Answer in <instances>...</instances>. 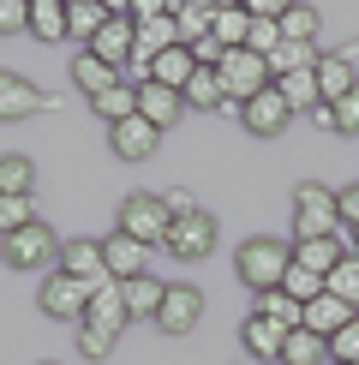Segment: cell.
Segmentation results:
<instances>
[{
    "mask_svg": "<svg viewBox=\"0 0 359 365\" xmlns=\"http://www.w3.org/2000/svg\"><path fill=\"white\" fill-rule=\"evenodd\" d=\"M234 269H239V282L251 287V294H269V287H281L288 282V269H293V246H281V240H239V252H234Z\"/></svg>",
    "mask_w": 359,
    "mask_h": 365,
    "instance_id": "cell-1",
    "label": "cell"
},
{
    "mask_svg": "<svg viewBox=\"0 0 359 365\" xmlns=\"http://www.w3.org/2000/svg\"><path fill=\"white\" fill-rule=\"evenodd\" d=\"M341 227V204L323 180H299L293 186V234L299 240H329Z\"/></svg>",
    "mask_w": 359,
    "mask_h": 365,
    "instance_id": "cell-2",
    "label": "cell"
},
{
    "mask_svg": "<svg viewBox=\"0 0 359 365\" xmlns=\"http://www.w3.org/2000/svg\"><path fill=\"white\" fill-rule=\"evenodd\" d=\"M168 210H162V197L156 192H132V197H120V234L126 240H138V246H168Z\"/></svg>",
    "mask_w": 359,
    "mask_h": 365,
    "instance_id": "cell-3",
    "label": "cell"
},
{
    "mask_svg": "<svg viewBox=\"0 0 359 365\" xmlns=\"http://www.w3.org/2000/svg\"><path fill=\"white\" fill-rule=\"evenodd\" d=\"M0 257H6V269H48V264H60V240L48 222H30L0 240Z\"/></svg>",
    "mask_w": 359,
    "mask_h": 365,
    "instance_id": "cell-4",
    "label": "cell"
},
{
    "mask_svg": "<svg viewBox=\"0 0 359 365\" xmlns=\"http://www.w3.org/2000/svg\"><path fill=\"white\" fill-rule=\"evenodd\" d=\"M216 72H222V90H228L234 108H246L251 96H264V90H269V66H264V60L251 54V48H234Z\"/></svg>",
    "mask_w": 359,
    "mask_h": 365,
    "instance_id": "cell-5",
    "label": "cell"
},
{
    "mask_svg": "<svg viewBox=\"0 0 359 365\" xmlns=\"http://www.w3.org/2000/svg\"><path fill=\"white\" fill-rule=\"evenodd\" d=\"M84 54H96L102 66H114V72H120V66H132V54H138V24H132V12H126V6H114V19L102 24L96 36H90V48H84Z\"/></svg>",
    "mask_w": 359,
    "mask_h": 365,
    "instance_id": "cell-6",
    "label": "cell"
},
{
    "mask_svg": "<svg viewBox=\"0 0 359 365\" xmlns=\"http://www.w3.org/2000/svg\"><path fill=\"white\" fill-rule=\"evenodd\" d=\"M36 306L48 312V317H60V324H84V317H90V287H78L72 276L48 269V276H42V294H36Z\"/></svg>",
    "mask_w": 359,
    "mask_h": 365,
    "instance_id": "cell-7",
    "label": "cell"
},
{
    "mask_svg": "<svg viewBox=\"0 0 359 365\" xmlns=\"http://www.w3.org/2000/svg\"><path fill=\"white\" fill-rule=\"evenodd\" d=\"M60 276H72L78 287H108L114 276H108V257H102V240H66L60 246Z\"/></svg>",
    "mask_w": 359,
    "mask_h": 365,
    "instance_id": "cell-8",
    "label": "cell"
},
{
    "mask_svg": "<svg viewBox=\"0 0 359 365\" xmlns=\"http://www.w3.org/2000/svg\"><path fill=\"white\" fill-rule=\"evenodd\" d=\"M168 252H174V257H186V264L209 257V252H216V216H209V210H198V216L174 222V227H168Z\"/></svg>",
    "mask_w": 359,
    "mask_h": 365,
    "instance_id": "cell-9",
    "label": "cell"
},
{
    "mask_svg": "<svg viewBox=\"0 0 359 365\" xmlns=\"http://www.w3.org/2000/svg\"><path fill=\"white\" fill-rule=\"evenodd\" d=\"M288 120H293V108H288V96H281L276 84H269L264 96H251L246 108H239V126H246L251 138H276V132L288 126Z\"/></svg>",
    "mask_w": 359,
    "mask_h": 365,
    "instance_id": "cell-10",
    "label": "cell"
},
{
    "mask_svg": "<svg viewBox=\"0 0 359 365\" xmlns=\"http://www.w3.org/2000/svg\"><path fill=\"white\" fill-rule=\"evenodd\" d=\"M156 144H162V132L150 126L144 114H132V120H120V126H108V150L120 162H150L156 156Z\"/></svg>",
    "mask_w": 359,
    "mask_h": 365,
    "instance_id": "cell-11",
    "label": "cell"
},
{
    "mask_svg": "<svg viewBox=\"0 0 359 365\" xmlns=\"http://www.w3.org/2000/svg\"><path fill=\"white\" fill-rule=\"evenodd\" d=\"M198 317H204L198 287H168V299H162V312H156V329L162 336H186V329H198Z\"/></svg>",
    "mask_w": 359,
    "mask_h": 365,
    "instance_id": "cell-12",
    "label": "cell"
},
{
    "mask_svg": "<svg viewBox=\"0 0 359 365\" xmlns=\"http://www.w3.org/2000/svg\"><path fill=\"white\" fill-rule=\"evenodd\" d=\"M102 257H108V276H114V282L150 276V246H138V240H126L120 227H114L108 240H102Z\"/></svg>",
    "mask_w": 359,
    "mask_h": 365,
    "instance_id": "cell-13",
    "label": "cell"
},
{
    "mask_svg": "<svg viewBox=\"0 0 359 365\" xmlns=\"http://www.w3.org/2000/svg\"><path fill=\"white\" fill-rule=\"evenodd\" d=\"M36 108H48V96H42L24 72H0V120H24Z\"/></svg>",
    "mask_w": 359,
    "mask_h": 365,
    "instance_id": "cell-14",
    "label": "cell"
},
{
    "mask_svg": "<svg viewBox=\"0 0 359 365\" xmlns=\"http://www.w3.org/2000/svg\"><path fill=\"white\" fill-rule=\"evenodd\" d=\"M353 90H359L353 60H348V54H323V60H318V96H323V108H335V102L353 96Z\"/></svg>",
    "mask_w": 359,
    "mask_h": 365,
    "instance_id": "cell-15",
    "label": "cell"
},
{
    "mask_svg": "<svg viewBox=\"0 0 359 365\" xmlns=\"http://www.w3.org/2000/svg\"><path fill=\"white\" fill-rule=\"evenodd\" d=\"M84 324H96V329H108V336H120V329L132 324V312H126V287L108 282V287H96L90 294V317Z\"/></svg>",
    "mask_w": 359,
    "mask_h": 365,
    "instance_id": "cell-16",
    "label": "cell"
},
{
    "mask_svg": "<svg viewBox=\"0 0 359 365\" xmlns=\"http://www.w3.org/2000/svg\"><path fill=\"white\" fill-rule=\"evenodd\" d=\"M239 341H246V354L251 359H276L281 365V347H288V329H276V324H269V317H258V312H251L246 317V324H239Z\"/></svg>",
    "mask_w": 359,
    "mask_h": 365,
    "instance_id": "cell-17",
    "label": "cell"
},
{
    "mask_svg": "<svg viewBox=\"0 0 359 365\" xmlns=\"http://www.w3.org/2000/svg\"><path fill=\"white\" fill-rule=\"evenodd\" d=\"M138 114L162 132V126H174V120L186 114V102H180V90H168V84H138Z\"/></svg>",
    "mask_w": 359,
    "mask_h": 365,
    "instance_id": "cell-18",
    "label": "cell"
},
{
    "mask_svg": "<svg viewBox=\"0 0 359 365\" xmlns=\"http://www.w3.org/2000/svg\"><path fill=\"white\" fill-rule=\"evenodd\" d=\"M108 19H114V0H66V36H78L84 48Z\"/></svg>",
    "mask_w": 359,
    "mask_h": 365,
    "instance_id": "cell-19",
    "label": "cell"
},
{
    "mask_svg": "<svg viewBox=\"0 0 359 365\" xmlns=\"http://www.w3.org/2000/svg\"><path fill=\"white\" fill-rule=\"evenodd\" d=\"M353 317H359L353 306H341V299L323 294V299H311V306H306V329H311V336H323V341H335L341 329L353 324Z\"/></svg>",
    "mask_w": 359,
    "mask_h": 365,
    "instance_id": "cell-20",
    "label": "cell"
},
{
    "mask_svg": "<svg viewBox=\"0 0 359 365\" xmlns=\"http://www.w3.org/2000/svg\"><path fill=\"white\" fill-rule=\"evenodd\" d=\"M341 257H348V252H341L335 234H329V240H293V264L311 269V276H323V282H329V269H335Z\"/></svg>",
    "mask_w": 359,
    "mask_h": 365,
    "instance_id": "cell-21",
    "label": "cell"
},
{
    "mask_svg": "<svg viewBox=\"0 0 359 365\" xmlns=\"http://www.w3.org/2000/svg\"><path fill=\"white\" fill-rule=\"evenodd\" d=\"M209 36L222 42V48H246V36H251V6H234V0H216V30Z\"/></svg>",
    "mask_w": 359,
    "mask_h": 365,
    "instance_id": "cell-22",
    "label": "cell"
},
{
    "mask_svg": "<svg viewBox=\"0 0 359 365\" xmlns=\"http://www.w3.org/2000/svg\"><path fill=\"white\" fill-rule=\"evenodd\" d=\"M180 102H186V108H198V114H216L222 102H228V90H222V72L198 66V72H192V84L180 90Z\"/></svg>",
    "mask_w": 359,
    "mask_h": 365,
    "instance_id": "cell-23",
    "label": "cell"
},
{
    "mask_svg": "<svg viewBox=\"0 0 359 365\" xmlns=\"http://www.w3.org/2000/svg\"><path fill=\"white\" fill-rule=\"evenodd\" d=\"M66 78L78 84V90H84L90 102H96L102 90H114V84H120V72H114V66H102L96 54H72V72H66Z\"/></svg>",
    "mask_w": 359,
    "mask_h": 365,
    "instance_id": "cell-24",
    "label": "cell"
},
{
    "mask_svg": "<svg viewBox=\"0 0 359 365\" xmlns=\"http://www.w3.org/2000/svg\"><path fill=\"white\" fill-rule=\"evenodd\" d=\"M192 72H198V60H192V48L180 42V48L168 54H156V66H150V84H168V90H186L192 84Z\"/></svg>",
    "mask_w": 359,
    "mask_h": 365,
    "instance_id": "cell-25",
    "label": "cell"
},
{
    "mask_svg": "<svg viewBox=\"0 0 359 365\" xmlns=\"http://www.w3.org/2000/svg\"><path fill=\"white\" fill-rule=\"evenodd\" d=\"M258 317H269L276 329H306V306H299L293 294H281V287H269V294H258Z\"/></svg>",
    "mask_w": 359,
    "mask_h": 365,
    "instance_id": "cell-26",
    "label": "cell"
},
{
    "mask_svg": "<svg viewBox=\"0 0 359 365\" xmlns=\"http://www.w3.org/2000/svg\"><path fill=\"white\" fill-rule=\"evenodd\" d=\"M318 60H323V54H318V42H281V48L269 54L264 66H269V84H276V78H288V72H311Z\"/></svg>",
    "mask_w": 359,
    "mask_h": 365,
    "instance_id": "cell-27",
    "label": "cell"
},
{
    "mask_svg": "<svg viewBox=\"0 0 359 365\" xmlns=\"http://www.w3.org/2000/svg\"><path fill=\"white\" fill-rule=\"evenodd\" d=\"M174 24H180V42H204L209 30H216V6H209V0H180L174 6Z\"/></svg>",
    "mask_w": 359,
    "mask_h": 365,
    "instance_id": "cell-28",
    "label": "cell"
},
{
    "mask_svg": "<svg viewBox=\"0 0 359 365\" xmlns=\"http://www.w3.org/2000/svg\"><path fill=\"white\" fill-rule=\"evenodd\" d=\"M90 108H96V120L120 126V120H132V114H138V84H132V78H120L114 90H102V96L90 102Z\"/></svg>",
    "mask_w": 359,
    "mask_h": 365,
    "instance_id": "cell-29",
    "label": "cell"
},
{
    "mask_svg": "<svg viewBox=\"0 0 359 365\" xmlns=\"http://www.w3.org/2000/svg\"><path fill=\"white\" fill-rule=\"evenodd\" d=\"M276 90L288 96V108H293V114L323 108V96H318V66H311V72H288V78H276Z\"/></svg>",
    "mask_w": 359,
    "mask_h": 365,
    "instance_id": "cell-30",
    "label": "cell"
},
{
    "mask_svg": "<svg viewBox=\"0 0 359 365\" xmlns=\"http://www.w3.org/2000/svg\"><path fill=\"white\" fill-rule=\"evenodd\" d=\"M120 287H126V312L132 317H156L162 299H168V287H162L156 276H132V282H120Z\"/></svg>",
    "mask_w": 359,
    "mask_h": 365,
    "instance_id": "cell-31",
    "label": "cell"
},
{
    "mask_svg": "<svg viewBox=\"0 0 359 365\" xmlns=\"http://www.w3.org/2000/svg\"><path fill=\"white\" fill-rule=\"evenodd\" d=\"M30 36L36 42H60L66 36V0H30Z\"/></svg>",
    "mask_w": 359,
    "mask_h": 365,
    "instance_id": "cell-32",
    "label": "cell"
},
{
    "mask_svg": "<svg viewBox=\"0 0 359 365\" xmlns=\"http://www.w3.org/2000/svg\"><path fill=\"white\" fill-rule=\"evenodd\" d=\"M281 365H335L329 359V341L311 336V329H293L288 347H281Z\"/></svg>",
    "mask_w": 359,
    "mask_h": 365,
    "instance_id": "cell-33",
    "label": "cell"
},
{
    "mask_svg": "<svg viewBox=\"0 0 359 365\" xmlns=\"http://www.w3.org/2000/svg\"><path fill=\"white\" fill-rule=\"evenodd\" d=\"M36 192V162L30 156H0V197H30Z\"/></svg>",
    "mask_w": 359,
    "mask_h": 365,
    "instance_id": "cell-34",
    "label": "cell"
},
{
    "mask_svg": "<svg viewBox=\"0 0 359 365\" xmlns=\"http://www.w3.org/2000/svg\"><path fill=\"white\" fill-rule=\"evenodd\" d=\"M323 294H329V299H341V306H353V312H359V257H353V252L341 257L335 269H329Z\"/></svg>",
    "mask_w": 359,
    "mask_h": 365,
    "instance_id": "cell-35",
    "label": "cell"
},
{
    "mask_svg": "<svg viewBox=\"0 0 359 365\" xmlns=\"http://www.w3.org/2000/svg\"><path fill=\"white\" fill-rule=\"evenodd\" d=\"M318 6H281V36L288 42H318Z\"/></svg>",
    "mask_w": 359,
    "mask_h": 365,
    "instance_id": "cell-36",
    "label": "cell"
},
{
    "mask_svg": "<svg viewBox=\"0 0 359 365\" xmlns=\"http://www.w3.org/2000/svg\"><path fill=\"white\" fill-rule=\"evenodd\" d=\"M30 222H36V204H30V197H0V240L30 227Z\"/></svg>",
    "mask_w": 359,
    "mask_h": 365,
    "instance_id": "cell-37",
    "label": "cell"
},
{
    "mask_svg": "<svg viewBox=\"0 0 359 365\" xmlns=\"http://www.w3.org/2000/svg\"><path fill=\"white\" fill-rule=\"evenodd\" d=\"M281 294H293L299 306H311V299H323V276H311V269H288V282H281Z\"/></svg>",
    "mask_w": 359,
    "mask_h": 365,
    "instance_id": "cell-38",
    "label": "cell"
},
{
    "mask_svg": "<svg viewBox=\"0 0 359 365\" xmlns=\"http://www.w3.org/2000/svg\"><path fill=\"white\" fill-rule=\"evenodd\" d=\"M114 341H120V336H108V329L78 324V354H90V359H108V354H114Z\"/></svg>",
    "mask_w": 359,
    "mask_h": 365,
    "instance_id": "cell-39",
    "label": "cell"
},
{
    "mask_svg": "<svg viewBox=\"0 0 359 365\" xmlns=\"http://www.w3.org/2000/svg\"><path fill=\"white\" fill-rule=\"evenodd\" d=\"M329 359H335V365H359V317L341 329L335 341H329Z\"/></svg>",
    "mask_w": 359,
    "mask_h": 365,
    "instance_id": "cell-40",
    "label": "cell"
},
{
    "mask_svg": "<svg viewBox=\"0 0 359 365\" xmlns=\"http://www.w3.org/2000/svg\"><path fill=\"white\" fill-rule=\"evenodd\" d=\"M30 30V0H0V36Z\"/></svg>",
    "mask_w": 359,
    "mask_h": 365,
    "instance_id": "cell-41",
    "label": "cell"
},
{
    "mask_svg": "<svg viewBox=\"0 0 359 365\" xmlns=\"http://www.w3.org/2000/svg\"><path fill=\"white\" fill-rule=\"evenodd\" d=\"M162 210H168V222H186V216H198V197H192L186 186H168L162 192Z\"/></svg>",
    "mask_w": 359,
    "mask_h": 365,
    "instance_id": "cell-42",
    "label": "cell"
},
{
    "mask_svg": "<svg viewBox=\"0 0 359 365\" xmlns=\"http://www.w3.org/2000/svg\"><path fill=\"white\" fill-rule=\"evenodd\" d=\"M335 204H341V227H359V180L335 192Z\"/></svg>",
    "mask_w": 359,
    "mask_h": 365,
    "instance_id": "cell-43",
    "label": "cell"
},
{
    "mask_svg": "<svg viewBox=\"0 0 359 365\" xmlns=\"http://www.w3.org/2000/svg\"><path fill=\"white\" fill-rule=\"evenodd\" d=\"M335 132H359V90L335 102Z\"/></svg>",
    "mask_w": 359,
    "mask_h": 365,
    "instance_id": "cell-44",
    "label": "cell"
},
{
    "mask_svg": "<svg viewBox=\"0 0 359 365\" xmlns=\"http://www.w3.org/2000/svg\"><path fill=\"white\" fill-rule=\"evenodd\" d=\"M353 257H359V227H353Z\"/></svg>",
    "mask_w": 359,
    "mask_h": 365,
    "instance_id": "cell-45",
    "label": "cell"
}]
</instances>
